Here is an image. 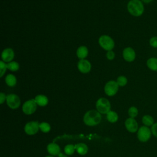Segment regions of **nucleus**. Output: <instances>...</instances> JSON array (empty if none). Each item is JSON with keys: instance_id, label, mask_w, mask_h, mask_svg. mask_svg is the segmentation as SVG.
Returning <instances> with one entry per match:
<instances>
[{"instance_id": "nucleus-15", "label": "nucleus", "mask_w": 157, "mask_h": 157, "mask_svg": "<svg viewBox=\"0 0 157 157\" xmlns=\"http://www.w3.org/2000/svg\"><path fill=\"white\" fill-rule=\"evenodd\" d=\"M47 151L48 152L53 156L58 155L60 153V148L59 146L55 143H51L47 145Z\"/></svg>"}, {"instance_id": "nucleus-17", "label": "nucleus", "mask_w": 157, "mask_h": 157, "mask_svg": "<svg viewBox=\"0 0 157 157\" xmlns=\"http://www.w3.org/2000/svg\"><path fill=\"white\" fill-rule=\"evenodd\" d=\"M35 101L37 103V104L39 106L41 107H44L45 106L48 104V99L47 98V97L45 95L43 94H39L37 95L35 98Z\"/></svg>"}, {"instance_id": "nucleus-21", "label": "nucleus", "mask_w": 157, "mask_h": 157, "mask_svg": "<svg viewBox=\"0 0 157 157\" xmlns=\"http://www.w3.org/2000/svg\"><path fill=\"white\" fill-rule=\"evenodd\" d=\"M107 119L110 123H115L118 119V114L115 112H114V111L110 110L107 113Z\"/></svg>"}, {"instance_id": "nucleus-23", "label": "nucleus", "mask_w": 157, "mask_h": 157, "mask_svg": "<svg viewBox=\"0 0 157 157\" xmlns=\"http://www.w3.org/2000/svg\"><path fill=\"white\" fill-rule=\"evenodd\" d=\"M128 113V115L130 117V118H134L136 117L137 116L139 111H138V109L136 107L132 106V107L129 108Z\"/></svg>"}, {"instance_id": "nucleus-32", "label": "nucleus", "mask_w": 157, "mask_h": 157, "mask_svg": "<svg viewBox=\"0 0 157 157\" xmlns=\"http://www.w3.org/2000/svg\"><path fill=\"white\" fill-rule=\"evenodd\" d=\"M144 4H150V3H151L153 0H140Z\"/></svg>"}, {"instance_id": "nucleus-10", "label": "nucleus", "mask_w": 157, "mask_h": 157, "mask_svg": "<svg viewBox=\"0 0 157 157\" xmlns=\"http://www.w3.org/2000/svg\"><path fill=\"white\" fill-rule=\"evenodd\" d=\"M136 52L132 47H128L123 51V58L127 62L131 63L134 61L136 59Z\"/></svg>"}, {"instance_id": "nucleus-3", "label": "nucleus", "mask_w": 157, "mask_h": 157, "mask_svg": "<svg viewBox=\"0 0 157 157\" xmlns=\"http://www.w3.org/2000/svg\"><path fill=\"white\" fill-rule=\"evenodd\" d=\"M98 42L99 45L105 50H112L115 46V42L113 39L107 35H102L99 37Z\"/></svg>"}, {"instance_id": "nucleus-30", "label": "nucleus", "mask_w": 157, "mask_h": 157, "mask_svg": "<svg viewBox=\"0 0 157 157\" xmlns=\"http://www.w3.org/2000/svg\"><path fill=\"white\" fill-rule=\"evenodd\" d=\"M115 54L112 50L107 51L106 53V58L109 60H112L115 58Z\"/></svg>"}, {"instance_id": "nucleus-4", "label": "nucleus", "mask_w": 157, "mask_h": 157, "mask_svg": "<svg viewBox=\"0 0 157 157\" xmlns=\"http://www.w3.org/2000/svg\"><path fill=\"white\" fill-rule=\"evenodd\" d=\"M152 135L151 129L149 127L142 126L137 131V139L141 142H147L150 140Z\"/></svg>"}, {"instance_id": "nucleus-12", "label": "nucleus", "mask_w": 157, "mask_h": 157, "mask_svg": "<svg viewBox=\"0 0 157 157\" xmlns=\"http://www.w3.org/2000/svg\"><path fill=\"white\" fill-rule=\"evenodd\" d=\"M124 124L126 129L130 132H136L139 129L138 123L137 121L133 118H127L124 122Z\"/></svg>"}, {"instance_id": "nucleus-19", "label": "nucleus", "mask_w": 157, "mask_h": 157, "mask_svg": "<svg viewBox=\"0 0 157 157\" xmlns=\"http://www.w3.org/2000/svg\"><path fill=\"white\" fill-rule=\"evenodd\" d=\"M17 80L16 77L12 74H8L5 78V82L6 84L10 87L14 86L17 84Z\"/></svg>"}, {"instance_id": "nucleus-34", "label": "nucleus", "mask_w": 157, "mask_h": 157, "mask_svg": "<svg viewBox=\"0 0 157 157\" xmlns=\"http://www.w3.org/2000/svg\"><path fill=\"white\" fill-rule=\"evenodd\" d=\"M46 157H53V156H46Z\"/></svg>"}, {"instance_id": "nucleus-8", "label": "nucleus", "mask_w": 157, "mask_h": 157, "mask_svg": "<svg viewBox=\"0 0 157 157\" xmlns=\"http://www.w3.org/2000/svg\"><path fill=\"white\" fill-rule=\"evenodd\" d=\"M6 102L7 105L12 109H17L20 105V99L17 94H7Z\"/></svg>"}, {"instance_id": "nucleus-22", "label": "nucleus", "mask_w": 157, "mask_h": 157, "mask_svg": "<svg viewBox=\"0 0 157 157\" xmlns=\"http://www.w3.org/2000/svg\"><path fill=\"white\" fill-rule=\"evenodd\" d=\"M7 67L8 69L12 72H16L19 69L20 65L17 61H12L7 63Z\"/></svg>"}, {"instance_id": "nucleus-9", "label": "nucleus", "mask_w": 157, "mask_h": 157, "mask_svg": "<svg viewBox=\"0 0 157 157\" xmlns=\"http://www.w3.org/2000/svg\"><path fill=\"white\" fill-rule=\"evenodd\" d=\"M25 131L28 135H34L36 134L39 128V123L37 121H30L26 124Z\"/></svg>"}, {"instance_id": "nucleus-2", "label": "nucleus", "mask_w": 157, "mask_h": 157, "mask_svg": "<svg viewBox=\"0 0 157 157\" xmlns=\"http://www.w3.org/2000/svg\"><path fill=\"white\" fill-rule=\"evenodd\" d=\"M101 120V115L98 111L90 110L86 112L83 117V121L87 126H93L98 124Z\"/></svg>"}, {"instance_id": "nucleus-5", "label": "nucleus", "mask_w": 157, "mask_h": 157, "mask_svg": "<svg viewBox=\"0 0 157 157\" xmlns=\"http://www.w3.org/2000/svg\"><path fill=\"white\" fill-rule=\"evenodd\" d=\"M97 110L102 114H107L110 109V104L109 100L105 98H99L96 104Z\"/></svg>"}, {"instance_id": "nucleus-7", "label": "nucleus", "mask_w": 157, "mask_h": 157, "mask_svg": "<svg viewBox=\"0 0 157 157\" xmlns=\"http://www.w3.org/2000/svg\"><path fill=\"white\" fill-rule=\"evenodd\" d=\"M37 105V104L34 99L28 100L23 104L22 106V110L26 115H31L36 110Z\"/></svg>"}, {"instance_id": "nucleus-28", "label": "nucleus", "mask_w": 157, "mask_h": 157, "mask_svg": "<svg viewBox=\"0 0 157 157\" xmlns=\"http://www.w3.org/2000/svg\"><path fill=\"white\" fill-rule=\"evenodd\" d=\"M150 45L154 48H157V36H152L149 40Z\"/></svg>"}, {"instance_id": "nucleus-20", "label": "nucleus", "mask_w": 157, "mask_h": 157, "mask_svg": "<svg viewBox=\"0 0 157 157\" xmlns=\"http://www.w3.org/2000/svg\"><path fill=\"white\" fill-rule=\"evenodd\" d=\"M75 148L76 149L77 153L81 155H84L88 152V147L86 144L83 143H80L75 145Z\"/></svg>"}, {"instance_id": "nucleus-13", "label": "nucleus", "mask_w": 157, "mask_h": 157, "mask_svg": "<svg viewBox=\"0 0 157 157\" xmlns=\"http://www.w3.org/2000/svg\"><path fill=\"white\" fill-rule=\"evenodd\" d=\"M15 56V53L12 48H6L2 52L1 58L3 61L6 63H8L10 61H12Z\"/></svg>"}, {"instance_id": "nucleus-33", "label": "nucleus", "mask_w": 157, "mask_h": 157, "mask_svg": "<svg viewBox=\"0 0 157 157\" xmlns=\"http://www.w3.org/2000/svg\"><path fill=\"white\" fill-rule=\"evenodd\" d=\"M58 157H67V156L66 155H64V154L60 153L58 155Z\"/></svg>"}, {"instance_id": "nucleus-24", "label": "nucleus", "mask_w": 157, "mask_h": 157, "mask_svg": "<svg viewBox=\"0 0 157 157\" xmlns=\"http://www.w3.org/2000/svg\"><path fill=\"white\" fill-rule=\"evenodd\" d=\"M117 82L119 86H124L128 83V78L124 75H120L117 79Z\"/></svg>"}, {"instance_id": "nucleus-1", "label": "nucleus", "mask_w": 157, "mask_h": 157, "mask_svg": "<svg viewBox=\"0 0 157 157\" xmlns=\"http://www.w3.org/2000/svg\"><path fill=\"white\" fill-rule=\"evenodd\" d=\"M128 12L134 17H140L145 11L144 4L140 0H130L127 4Z\"/></svg>"}, {"instance_id": "nucleus-16", "label": "nucleus", "mask_w": 157, "mask_h": 157, "mask_svg": "<svg viewBox=\"0 0 157 157\" xmlns=\"http://www.w3.org/2000/svg\"><path fill=\"white\" fill-rule=\"evenodd\" d=\"M146 65L147 67L152 71L157 72V58L150 57L146 61Z\"/></svg>"}, {"instance_id": "nucleus-25", "label": "nucleus", "mask_w": 157, "mask_h": 157, "mask_svg": "<svg viewBox=\"0 0 157 157\" xmlns=\"http://www.w3.org/2000/svg\"><path fill=\"white\" fill-rule=\"evenodd\" d=\"M39 128L43 132H48L50 130V125L46 122H42L39 124Z\"/></svg>"}, {"instance_id": "nucleus-11", "label": "nucleus", "mask_w": 157, "mask_h": 157, "mask_svg": "<svg viewBox=\"0 0 157 157\" xmlns=\"http://www.w3.org/2000/svg\"><path fill=\"white\" fill-rule=\"evenodd\" d=\"M77 68L81 73L86 74L91 71V64L87 59H80L77 63Z\"/></svg>"}, {"instance_id": "nucleus-14", "label": "nucleus", "mask_w": 157, "mask_h": 157, "mask_svg": "<svg viewBox=\"0 0 157 157\" xmlns=\"http://www.w3.org/2000/svg\"><path fill=\"white\" fill-rule=\"evenodd\" d=\"M76 55H77V56L78 57V58H79L80 59H85L88 55V48L85 45L80 46L77 50Z\"/></svg>"}, {"instance_id": "nucleus-26", "label": "nucleus", "mask_w": 157, "mask_h": 157, "mask_svg": "<svg viewBox=\"0 0 157 157\" xmlns=\"http://www.w3.org/2000/svg\"><path fill=\"white\" fill-rule=\"evenodd\" d=\"M75 150V146L72 144H68L64 147V152L68 155H71L74 153Z\"/></svg>"}, {"instance_id": "nucleus-18", "label": "nucleus", "mask_w": 157, "mask_h": 157, "mask_svg": "<svg viewBox=\"0 0 157 157\" xmlns=\"http://www.w3.org/2000/svg\"><path fill=\"white\" fill-rule=\"evenodd\" d=\"M142 122L144 124V126L147 127H151L153 124L155 123L153 117L150 115H145L142 117Z\"/></svg>"}, {"instance_id": "nucleus-27", "label": "nucleus", "mask_w": 157, "mask_h": 157, "mask_svg": "<svg viewBox=\"0 0 157 157\" xmlns=\"http://www.w3.org/2000/svg\"><path fill=\"white\" fill-rule=\"evenodd\" d=\"M7 67V63L3 61L2 60L0 61V77H2L4 74L6 72Z\"/></svg>"}, {"instance_id": "nucleus-29", "label": "nucleus", "mask_w": 157, "mask_h": 157, "mask_svg": "<svg viewBox=\"0 0 157 157\" xmlns=\"http://www.w3.org/2000/svg\"><path fill=\"white\" fill-rule=\"evenodd\" d=\"M152 135L157 138V122H155L150 128Z\"/></svg>"}, {"instance_id": "nucleus-31", "label": "nucleus", "mask_w": 157, "mask_h": 157, "mask_svg": "<svg viewBox=\"0 0 157 157\" xmlns=\"http://www.w3.org/2000/svg\"><path fill=\"white\" fill-rule=\"evenodd\" d=\"M7 96L5 94V93L1 92L0 93V104H3L4 102L6 100Z\"/></svg>"}, {"instance_id": "nucleus-6", "label": "nucleus", "mask_w": 157, "mask_h": 157, "mask_svg": "<svg viewBox=\"0 0 157 157\" xmlns=\"http://www.w3.org/2000/svg\"><path fill=\"white\" fill-rule=\"evenodd\" d=\"M119 85L117 81L110 80L106 83L104 86L105 93L109 96H113L117 94L118 91Z\"/></svg>"}]
</instances>
